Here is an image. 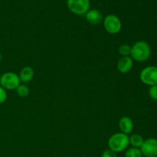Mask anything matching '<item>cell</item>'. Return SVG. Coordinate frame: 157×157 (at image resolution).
<instances>
[{"label": "cell", "instance_id": "obj_1", "mask_svg": "<svg viewBox=\"0 0 157 157\" xmlns=\"http://www.w3.org/2000/svg\"><path fill=\"white\" fill-rule=\"evenodd\" d=\"M151 55V48L145 41H138L131 47L130 57L133 61L144 62L150 58Z\"/></svg>", "mask_w": 157, "mask_h": 157}, {"label": "cell", "instance_id": "obj_2", "mask_svg": "<svg viewBox=\"0 0 157 157\" xmlns=\"http://www.w3.org/2000/svg\"><path fill=\"white\" fill-rule=\"evenodd\" d=\"M129 144V136L121 132L113 134L108 140L109 149L115 153H120L125 150L128 147Z\"/></svg>", "mask_w": 157, "mask_h": 157}, {"label": "cell", "instance_id": "obj_3", "mask_svg": "<svg viewBox=\"0 0 157 157\" xmlns=\"http://www.w3.org/2000/svg\"><path fill=\"white\" fill-rule=\"evenodd\" d=\"M20 83L19 77L15 72H6L0 77V86L5 90H15Z\"/></svg>", "mask_w": 157, "mask_h": 157}, {"label": "cell", "instance_id": "obj_4", "mask_svg": "<svg viewBox=\"0 0 157 157\" xmlns=\"http://www.w3.org/2000/svg\"><path fill=\"white\" fill-rule=\"evenodd\" d=\"M69 10L75 15H85L90 9V0H67Z\"/></svg>", "mask_w": 157, "mask_h": 157}, {"label": "cell", "instance_id": "obj_5", "mask_svg": "<svg viewBox=\"0 0 157 157\" xmlns=\"http://www.w3.org/2000/svg\"><path fill=\"white\" fill-rule=\"evenodd\" d=\"M103 23L106 32L111 35L119 33L122 29V23L121 19L117 15L113 14L107 15L103 20Z\"/></svg>", "mask_w": 157, "mask_h": 157}, {"label": "cell", "instance_id": "obj_6", "mask_svg": "<svg viewBox=\"0 0 157 157\" xmlns=\"http://www.w3.org/2000/svg\"><path fill=\"white\" fill-rule=\"evenodd\" d=\"M140 79L144 84L148 86L157 85V67L148 66L141 71Z\"/></svg>", "mask_w": 157, "mask_h": 157}, {"label": "cell", "instance_id": "obj_7", "mask_svg": "<svg viewBox=\"0 0 157 157\" xmlns=\"http://www.w3.org/2000/svg\"><path fill=\"white\" fill-rule=\"evenodd\" d=\"M140 150L145 157H157V139L148 138L144 140Z\"/></svg>", "mask_w": 157, "mask_h": 157}, {"label": "cell", "instance_id": "obj_8", "mask_svg": "<svg viewBox=\"0 0 157 157\" xmlns=\"http://www.w3.org/2000/svg\"><path fill=\"white\" fill-rule=\"evenodd\" d=\"M117 70L121 74H127L133 67V60L130 56L122 57L117 62Z\"/></svg>", "mask_w": 157, "mask_h": 157}, {"label": "cell", "instance_id": "obj_9", "mask_svg": "<svg viewBox=\"0 0 157 157\" xmlns=\"http://www.w3.org/2000/svg\"><path fill=\"white\" fill-rule=\"evenodd\" d=\"M85 18L90 24L96 25L103 21V15L98 9H89L85 14Z\"/></svg>", "mask_w": 157, "mask_h": 157}, {"label": "cell", "instance_id": "obj_10", "mask_svg": "<svg viewBox=\"0 0 157 157\" xmlns=\"http://www.w3.org/2000/svg\"><path fill=\"white\" fill-rule=\"evenodd\" d=\"M133 122L129 117H123L119 121V128L121 133L128 135L133 130Z\"/></svg>", "mask_w": 157, "mask_h": 157}, {"label": "cell", "instance_id": "obj_11", "mask_svg": "<svg viewBox=\"0 0 157 157\" xmlns=\"http://www.w3.org/2000/svg\"><path fill=\"white\" fill-rule=\"evenodd\" d=\"M35 72L32 67H25L20 71L18 77H19L20 82H22L24 84L28 82H30L34 78Z\"/></svg>", "mask_w": 157, "mask_h": 157}, {"label": "cell", "instance_id": "obj_12", "mask_svg": "<svg viewBox=\"0 0 157 157\" xmlns=\"http://www.w3.org/2000/svg\"><path fill=\"white\" fill-rule=\"evenodd\" d=\"M130 140V144H131L133 147H136V148H140L142 147L143 144L144 142V139L141 135L135 133V134L131 135L129 137Z\"/></svg>", "mask_w": 157, "mask_h": 157}, {"label": "cell", "instance_id": "obj_13", "mask_svg": "<svg viewBox=\"0 0 157 157\" xmlns=\"http://www.w3.org/2000/svg\"><path fill=\"white\" fill-rule=\"evenodd\" d=\"M16 94L20 98H26L29 94V88L24 84H20L16 89Z\"/></svg>", "mask_w": 157, "mask_h": 157}, {"label": "cell", "instance_id": "obj_14", "mask_svg": "<svg viewBox=\"0 0 157 157\" xmlns=\"http://www.w3.org/2000/svg\"><path fill=\"white\" fill-rule=\"evenodd\" d=\"M143 154L140 148L131 147L125 152L124 157H142Z\"/></svg>", "mask_w": 157, "mask_h": 157}, {"label": "cell", "instance_id": "obj_15", "mask_svg": "<svg viewBox=\"0 0 157 157\" xmlns=\"http://www.w3.org/2000/svg\"><path fill=\"white\" fill-rule=\"evenodd\" d=\"M118 52L121 55H122V57H126V56H130V53H131V46H130L129 44H122L118 48Z\"/></svg>", "mask_w": 157, "mask_h": 157}, {"label": "cell", "instance_id": "obj_16", "mask_svg": "<svg viewBox=\"0 0 157 157\" xmlns=\"http://www.w3.org/2000/svg\"><path fill=\"white\" fill-rule=\"evenodd\" d=\"M148 94L152 100L157 101V85L150 86L148 90Z\"/></svg>", "mask_w": 157, "mask_h": 157}, {"label": "cell", "instance_id": "obj_17", "mask_svg": "<svg viewBox=\"0 0 157 157\" xmlns=\"http://www.w3.org/2000/svg\"><path fill=\"white\" fill-rule=\"evenodd\" d=\"M7 99V93L6 90L0 86V104H3Z\"/></svg>", "mask_w": 157, "mask_h": 157}, {"label": "cell", "instance_id": "obj_18", "mask_svg": "<svg viewBox=\"0 0 157 157\" xmlns=\"http://www.w3.org/2000/svg\"><path fill=\"white\" fill-rule=\"evenodd\" d=\"M101 157H117V153L108 149V150H106L103 152Z\"/></svg>", "mask_w": 157, "mask_h": 157}, {"label": "cell", "instance_id": "obj_19", "mask_svg": "<svg viewBox=\"0 0 157 157\" xmlns=\"http://www.w3.org/2000/svg\"><path fill=\"white\" fill-rule=\"evenodd\" d=\"M1 60H2V54L1 52H0V61H1Z\"/></svg>", "mask_w": 157, "mask_h": 157}]
</instances>
